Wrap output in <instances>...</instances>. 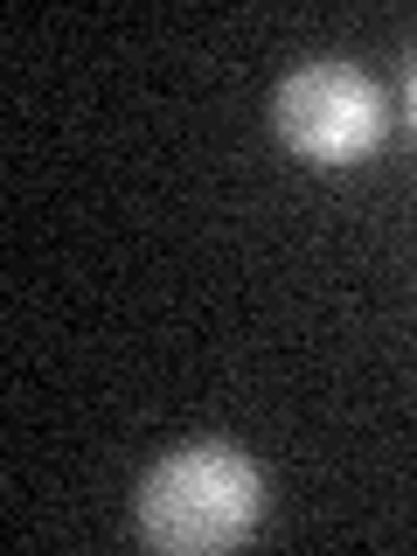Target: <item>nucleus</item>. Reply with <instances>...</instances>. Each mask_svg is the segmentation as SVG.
<instances>
[{"mask_svg":"<svg viewBox=\"0 0 417 556\" xmlns=\"http://www.w3.org/2000/svg\"><path fill=\"white\" fill-rule=\"evenodd\" d=\"M257 508H265V480L257 466L230 445H188L167 452L132 494V521L153 549L167 556H202L230 549L237 535H251Z\"/></svg>","mask_w":417,"mask_h":556,"instance_id":"obj_1","label":"nucleus"},{"mask_svg":"<svg viewBox=\"0 0 417 556\" xmlns=\"http://www.w3.org/2000/svg\"><path fill=\"white\" fill-rule=\"evenodd\" d=\"M271 118L292 153H306L320 167H341V161H362L382 139V91L348 63H306L278 84Z\"/></svg>","mask_w":417,"mask_h":556,"instance_id":"obj_2","label":"nucleus"},{"mask_svg":"<svg viewBox=\"0 0 417 556\" xmlns=\"http://www.w3.org/2000/svg\"><path fill=\"white\" fill-rule=\"evenodd\" d=\"M410 126H417V63H410Z\"/></svg>","mask_w":417,"mask_h":556,"instance_id":"obj_3","label":"nucleus"}]
</instances>
